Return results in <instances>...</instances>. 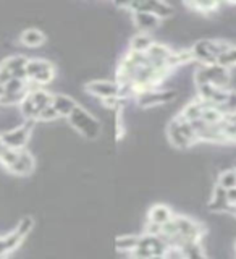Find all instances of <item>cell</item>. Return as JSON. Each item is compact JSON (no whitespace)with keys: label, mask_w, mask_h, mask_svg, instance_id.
Wrapping results in <instances>:
<instances>
[{"label":"cell","mask_w":236,"mask_h":259,"mask_svg":"<svg viewBox=\"0 0 236 259\" xmlns=\"http://www.w3.org/2000/svg\"><path fill=\"white\" fill-rule=\"evenodd\" d=\"M194 83L196 86H204V84H212L217 88L226 89V84L230 83V73L228 68L222 67V65L214 63V65H202L201 68L194 73Z\"/></svg>","instance_id":"cell-1"},{"label":"cell","mask_w":236,"mask_h":259,"mask_svg":"<svg viewBox=\"0 0 236 259\" xmlns=\"http://www.w3.org/2000/svg\"><path fill=\"white\" fill-rule=\"evenodd\" d=\"M68 121L75 126V130L86 136L87 140H94L101 133V123L96 117H92L87 110H84L81 105L73 110V113L68 117Z\"/></svg>","instance_id":"cell-2"},{"label":"cell","mask_w":236,"mask_h":259,"mask_svg":"<svg viewBox=\"0 0 236 259\" xmlns=\"http://www.w3.org/2000/svg\"><path fill=\"white\" fill-rule=\"evenodd\" d=\"M26 78L32 83H36L37 86H42L51 83L55 76V70L54 65L47 60H40V59H34V60H28L26 63Z\"/></svg>","instance_id":"cell-3"},{"label":"cell","mask_w":236,"mask_h":259,"mask_svg":"<svg viewBox=\"0 0 236 259\" xmlns=\"http://www.w3.org/2000/svg\"><path fill=\"white\" fill-rule=\"evenodd\" d=\"M36 120H26L23 125L16 126L8 130V132L2 133V141L7 148L15 149V151H21L24 146H26L28 140H29V135H31V130L34 126Z\"/></svg>","instance_id":"cell-4"},{"label":"cell","mask_w":236,"mask_h":259,"mask_svg":"<svg viewBox=\"0 0 236 259\" xmlns=\"http://www.w3.org/2000/svg\"><path fill=\"white\" fill-rule=\"evenodd\" d=\"M178 93L173 89H151L136 96V101L141 107H152V105H162L168 104L176 99Z\"/></svg>","instance_id":"cell-5"},{"label":"cell","mask_w":236,"mask_h":259,"mask_svg":"<svg viewBox=\"0 0 236 259\" xmlns=\"http://www.w3.org/2000/svg\"><path fill=\"white\" fill-rule=\"evenodd\" d=\"M86 91L89 94L99 97L102 101L110 99V97H120V86L118 83H113V81H104V79L91 81V83L86 84Z\"/></svg>","instance_id":"cell-6"},{"label":"cell","mask_w":236,"mask_h":259,"mask_svg":"<svg viewBox=\"0 0 236 259\" xmlns=\"http://www.w3.org/2000/svg\"><path fill=\"white\" fill-rule=\"evenodd\" d=\"M193 59L202 65H214L217 63V57L212 52V39H201L191 49Z\"/></svg>","instance_id":"cell-7"},{"label":"cell","mask_w":236,"mask_h":259,"mask_svg":"<svg viewBox=\"0 0 236 259\" xmlns=\"http://www.w3.org/2000/svg\"><path fill=\"white\" fill-rule=\"evenodd\" d=\"M32 168H34V157H32L28 151L21 149L18 160H16L8 170H10V172L15 174V175L24 177V175H29L32 172Z\"/></svg>","instance_id":"cell-8"},{"label":"cell","mask_w":236,"mask_h":259,"mask_svg":"<svg viewBox=\"0 0 236 259\" xmlns=\"http://www.w3.org/2000/svg\"><path fill=\"white\" fill-rule=\"evenodd\" d=\"M26 63H28V59L23 55H13V57H8V59L2 63L4 67L12 73V76L16 78V79H28L26 78Z\"/></svg>","instance_id":"cell-9"},{"label":"cell","mask_w":236,"mask_h":259,"mask_svg":"<svg viewBox=\"0 0 236 259\" xmlns=\"http://www.w3.org/2000/svg\"><path fill=\"white\" fill-rule=\"evenodd\" d=\"M52 107L57 110L59 117H70L73 110L78 107V104L75 99H71L70 96H63V94H55L54 101H52Z\"/></svg>","instance_id":"cell-10"},{"label":"cell","mask_w":236,"mask_h":259,"mask_svg":"<svg viewBox=\"0 0 236 259\" xmlns=\"http://www.w3.org/2000/svg\"><path fill=\"white\" fill-rule=\"evenodd\" d=\"M230 207V202L226 199V190L217 185L212 193V199L209 202V209L214 210V212H228Z\"/></svg>","instance_id":"cell-11"},{"label":"cell","mask_w":236,"mask_h":259,"mask_svg":"<svg viewBox=\"0 0 236 259\" xmlns=\"http://www.w3.org/2000/svg\"><path fill=\"white\" fill-rule=\"evenodd\" d=\"M133 20H134L136 26L139 28L143 32L156 29L159 26V23H160V20L157 18V16L149 13V12H134L133 13Z\"/></svg>","instance_id":"cell-12"},{"label":"cell","mask_w":236,"mask_h":259,"mask_svg":"<svg viewBox=\"0 0 236 259\" xmlns=\"http://www.w3.org/2000/svg\"><path fill=\"white\" fill-rule=\"evenodd\" d=\"M173 219V212L172 209H168L165 204H156L152 206L149 210V222L156 224V225H165L167 222H170Z\"/></svg>","instance_id":"cell-13"},{"label":"cell","mask_w":236,"mask_h":259,"mask_svg":"<svg viewBox=\"0 0 236 259\" xmlns=\"http://www.w3.org/2000/svg\"><path fill=\"white\" fill-rule=\"evenodd\" d=\"M168 138H170V141H172L173 146H176V148H190L191 143L188 141V138H186L183 133H181V130H180V125H178V120L173 118L172 121H170V125H168Z\"/></svg>","instance_id":"cell-14"},{"label":"cell","mask_w":236,"mask_h":259,"mask_svg":"<svg viewBox=\"0 0 236 259\" xmlns=\"http://www.w3.org/2000/svg\"><path fill=\"white\" fill-rule=\"evenodd\" d=\"M152 46H154V40L148 32H139V34H136L134 37H131V40H129V49H131L133 52L146 54Z\"/></svg>","instance_id":"cell-15"},{"label":"cell","mask_w":236,"mask_h":259,"mask_svg":"<svg viewBox=\"0 0 236 259\" xmlns=\"http://www.w3.org/2000/svg\"><path fill=\"white\" fill-rule=\"evenodd\" d=\"M141 241L139 235H121V237L117 238L115 245L118 251H125V253H133V251L137 248Z\"/></svg>","instance_id":"cell-16"},{"label":"cell","mask_w":236,"mask_h":259,"mask_svg":"<svg viewBox=\"0 0 236 259\" xmlns=\"http://www.w3.org/2000/svg\"><path fill=\"white\" fill-rule=\"evenodd\" d=\"M29 97L32 99V102L36 104L37 110L40 112L42 109L49 107V105H52V101H54V94L47 93L45 89H34L32 93H29Z\"/></svg>","instance_id":"cell-17"},{"label":"cell","mask_w":236,"mask_h":259,"mask_svg":"<svg viewBox=\"0 0 236 259\" xmlns=\"http://www.w3.org/2000/svg\"><path fill=\"white\" fill-rule=\"evenodd\" d=\"M44 39H45V36L42 32L39 29H32V28L23 31V34H21V42L28 47H37L44 42Z\"/></svg>","instance_id":"cell-18"},{"label":"cell","mask_w":236,"mask_h":259,"mask_svg":"<svg viewBox=\"0 0 236 259\" xmlns=\"http://www.w3.org/2000/svg\"><path fill=\"white\" fill-rule=\"evenodd\" d=\"M217 63L222 65L225 68L236 67V46H230L226 49V51L217 59Z\"/></svg>","instance_id":"cell-19"},{"label":"cell","mask_w":236,"mask_h":259,"mask_svg":"<svg viewBox=\"0 0 236 259\" xmlns=\"http://www.w3.org/2000/svg\"><path fill=\"white\" fill-rule=\"evenodd\" d=\"M218 186L223 190L236 188V170H226L218 177Z\"/></svg>","instance_id":"cell-20"},{"label":"cell","mask_w":236,"mask_h":259,"mask_svg":"<svg viewBox=\"0 0 236 259\" xmlns=\"http://www.w3.org/2000/svg\"><path fill=\"white\" fill-rule=\"evenodd\" d=\"M18 156H20V151L5 148V151L2 152V156H0V164H4L7 168H10L15 164V162L18 160Z\"/></svg>","instance_id":"cell-21"},{"label":"cell","mask_w":236,"mask_h":259,"mask_svg":"<svg viewBox=\"0 0 236 259\" xmlns=\"http://www.w3.org/2000/svg\"><path fill=\"white\" fill-rule=\"evenodd\" d=\"M31 229H32V217H23L20 221V224H18V227L15 229V232L18 235H21V237L24 238L31 232Z\"/></svg>","instance_id":"cell-22"},{"label":"cell","mask_w":236,"mask_h":259,"mask_svg":"<svg viewBox=\"0 0 236 259\" xmlns=\"http://www.w3.org/2000/svg\"><path fill=\"white\" fill-rule=\"evenodd\" d=\"M190 7H193L194 10H199L201 13H209V12H212L215 10V8L218 7V4H214V2H206V4H201V2H196V4H188Z\"/></svg>","instance_id":"cell-23"},{"label":"cell","mask_w":236,"mask_h":259,"mask_svg":"<svg viewBox=\"0 0 236 259\" xmlns=\"http://www.w3.org/2000/svg\"><path fill=\"white\" fill-rule=\"evenodd\" d=\"M57 117H59L57 110L52 107V105H49V107H45V109H42V110L39 112L37 120H55Z\"/></svg>","instance_id":"cell-24"},{"label":"cell","mask_w":236,"mask_h":259,"mask_svg":"<svg viewBox=\"0 0 236 259\" xmlns=\"http://www.w3.org/2000/svg\"><path fill=\"white\" fill-rule=\"evenodd\" d=\"M13 79V76H12V73L8 71L4 65H0V84L2 86H5L8 81H12Z\"/></svg>","instance_id":"cell-25"},{"label":"cell","mask_w":236,"mask_h":259,"mask_svg":"<svg viewBox=\"0 0 236 259\" xmlns=\"http://www.w3.org/2000/svg\"><path fill=\"white\" fill-rule=\"evenodd\" d=\"M226 199H228L230 206H236V188L226 190Z\"/></svg>","instance_id":"cell-26"},{"label":"cell","mask_w":236,"mask_h":259,"mask_svg":"<svg viewBox=\"0 0 236 259\" xmlns=\"http://www.w3.org/2000/svg\"><path fill=\"white\" fill-rule=\"evenodd\" d=\"M5 148H7V146L4 144V141H2V135H0V156H2V152L5 151Z\"/></svg>","instance_id":"cell-27"},{"label":"cell","mask_w":236,"mask_h":259,"mask_svg":"<svg viewBox=\"0 0 236 259\" xmlns=\"http://www.w3.org/2000/svg\"><path fill=\"white\" fill-rule=\"evenodd\" d=\"M4 96H5V86L0 84V99H2Z\"/></svg>","instance_id":"cell-28"},{"label":"cell","mask_w":236,"mask_h":259,"mask_svg":"<svg viewBox=\"0 0 236 259\" xmlns=\"http://www.w3.org/2000/svg\"><path fill=\"white\" fill-rule=\"evenodd\" d=\"M228 212H230L231 215H234V217H236V206H231V207H230V210H228Z\"/></svg>","instance_id":"cell-29"},{"label":"cell","mask_w":236,"mask_h":259,"mask_svg":"<svg viewBox=\"0 0 236 259\" xmlns=\"http://www.w3.org/2000/svg\"><path fill=\"white\" fill-rule=\"evenodd\" d=\"M133 259H151V257H133Z\"/></svg>","instance_id":"cell-30"},{"label":"cell","mask_w":236,"mask_h":259,"mask_svg":"<svg viewBox=\"0 0 236 259\" xmlns=\"http://www.w3.org/2000/svg\"><path fill=\"white\" fill-rule=\"evenodd\" d=\"M2 257H4V256H0V259H2Z\"/></svg>","instance_id":"cell-31"},{"label":"cell","mask_w":236,"mask_h":259,"mask_svg":"<svg viewBox=\"0 0 236 259\" xmlns=\"http://www.w3.org/2000/svg\"><path fill=\"white\" fill-rule=\"evenodd\" d=\"M234 141H236V140H234Z\"/></svg>","instance_id":"cell-32"}]
</instances>
